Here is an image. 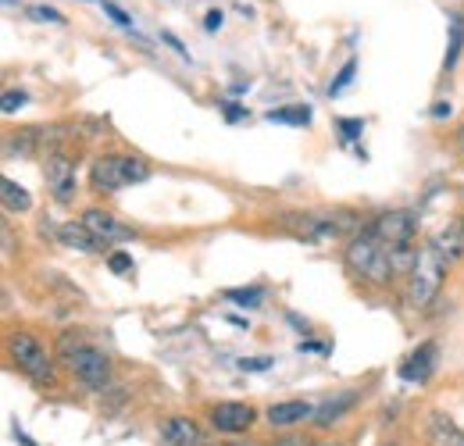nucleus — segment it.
Masks as SVG:
<instances>
[{"mask_svg": "<svg viewBox=\"0 0 464 446\" xmlns=\"http://www.w3.org/2000/svg\"><path fill=\"white\" fill-rule=\"evenodd\" d=\"M58 239H61V247H68V250H97V247H101L97 236H93L82 222L58 225Z\"/></svg>", "mask_w": 464, "mask_h": 446, "instance_id": "nucleus-15", "label": "nucleus"}, {"mask_svg": "<svg viewBox=\"0 0 464 446\" xmlns=\"http://www.w3.org/2000/svg\"><path fill=\"white\" fill-rule=\"evenodd\" d=\"M272 446H314L311 440H304V436H283V440H276Z\"/></svg>", "mask_w": 464, "mask_h": 446, "instance_id": "nucleus-29", "label": "nucleus"}, {"mask_svg": "<svg viewBox=\"0 0 464 446\" xmlns=\"http://www.w3.org/2000/svg\"><path fill=\"white\" fill-rule=\"evenodd\" d=\"M204 29H208V33L222 29V11H208V22H204Z\"/></svg>", "mask_w": 464, "mask_h": 446, "instance_id": "nucleus-30", "label": "nucleus"}, {"mask_svg": "<svg viewBox=\"0 0 464 446\" xmlns=\"http://www.w3.org/2000/svg\"><path fill=\"white\" fill-rule=\"evenodd\" d=\"M314 411H318V403H311V400H283V403H272L265 411V422L272 429H293V425L311 422Z\"/></svg>", "mask_w": 464, "mask_h": 446, "instance_id": "nucleus-10", "label": "nucleus"}, {"mask_svg": "<svg viewBox=\"0 0 464 446\" xmlns=\"http://www.w3.org/2000/svg\"><path fill=\"white\" fill-rule=\"evenodd\" d=\"M272 121H296V125H307L311 121V112L304 108V112H272L268 114Z\"/></svg>", "mask_w": 464, "mask_h": 446, "instance_id": "nucleus-22", "label": "nucleus"}, {"mask_svg": "<svg viewBox=\"0 0 464 446\" xmlns=\"http://www.w3.org/2000/svg\"><path fill=\"white\" fill-rule=\"evenodd\" d=\"M7 354L22 375H29L36 386H54V361L47 346L33 333H14L7 339Z\"/></svg>", "mask_w": 464, "mask_h": 446, "instance_id": "nucleus-5", "label": "nucleus"}, {"mask_svg": "<svg viewBox=\"0 0 464 446\" xmlns=\"http://www.w3.org/2000/svg\"><path fill=\"white\" fill-rule=\"evenodd\" d=\"M226 300H236L239 307H257L265 300V289L261 286H250V289H226Z\"/></svg>", "mask_w": 464, "mask_h": 446, "instance_id": "nucleus-19", "label": "nucleus"}, {"mask_svg": "<svg viewBox=\"0 0 464 446\" xmlns=\"http://www.w3.org/2000/svg\"><path fill=\"white\" fill-rule=\"evenodd\" d=\"M161 440H165V446H208L204 429L186 414H175L161 425Z\"/></svg>", "mask_w": 464, "mask_h": 446, "instance_id": "nucleus-11", "label": "nucleus"}, {"mask_svg": "<svg viewBox=\"0 0 464 446\" xmlns=\"http://www.w3.org/2000/svg\"><path fill=\"white\" fill-rule=\"evenodd\" d=\"M58 354L64 357L68 372H72L82 386H90V390H104V386L111 383V357H108L104 350L90 346V343L75 333V329L61 333Z\"/></svg>", "mask_w": 464, "mask_h": 446, "instance_id": "nucleus-2", "label": "nucleus"}, {"mask_svg": "<svg viewBox=\"0 0 464 446\" xmlns=\"http://www.w3.org/2000/svg\"><path fill=\"white\" fill-rule=\"evenodd\" d=\"M443 276H447V261H443V254L429 243V247H421L418 250V261H414V268H411V276H407V293L404 300L411 307H429L436 296H440V289H443Z\"/></svg>", "mask_w": 464, "mask_h": 446, "instance_id": "nucleus-3", "label": "nucleus"}, {"mask_svg": "<svg viewBox=\"0 0 464 446\" xmlns=\"http://www.w3.org/2000/svg\"><path fill=\"white\" fill-rule=\"evenodd\" d=\"M14 436H18V443H22V446H36L29 436H25V432H22V429H14Z\"/></svg>", "mask_w": 464, "mask_h": 446, "instance_id": "nucleus-32", "label": "nucleus"}, {"mask_svg": "<svg viewBox=\"0 0 464 446\" xmlns=\"http://www.w3.org/2000/svg\"><path fill=\"white\" fill-rule=\"evenodd\" d=\"M357 396H361L357 390H347V393H336V396H333V400H325V403H318V411H314L311 425H314V429H329L333 422H340L350 407L357 403Z\"/></svg>", "mask_w": 464, "mask_h": 446, "instance_id": "nucleus-14", "label": "nucleus"}, {"mask_svg": "<svg viewBox=\"0 0 464 446\" xmlns=\"http://www.w3.org/2000/svg\"><path fill=\"white\" fill-rule=\"evenodd\" d=\"M44 179H47V189L51 197L58 200L61 208H68L79 193V179H75V165L64 158V154H47L44 161Z\"/></svg>", "mask_w": 464, "mask_h": 446, "instance_id": "nucleus-6", "label": "nucleus"}, {"mask_svg": "<svg viewBox=\"0 0 464 446\" xmlns=\"http://www.w3.org/2000/svg\"><path fill=\"white\" fill-rule=\"evenodd\" d=\"M461 236H464V218H461Z\"/></svg>", "mask_w": 464, "mask_h": 446, "instance_id": "nucleus-35", "label": "nucleus"}, {"mask_svg": "<svg viewBox=\"0 0 464 446\" xmlns=\"http://www.w3.org/2000/svg\"><path fill=\"white\" fill-rule=\"evenodd\" d=\"M432 114H436V118H443V114H450V104H447V101H440V104L432 108Z\"/></svg>", "mask_w": 464, "mask_h": 446, "instance_id": "nucleus-31", "label": "nucleus"}, {"mask_svg": "<svg viewBox=\"0 0 464 446\" xmlns=\"http://www.w3.org/2000/svg\"><path fill=\"white\" fill-rule=\"evenodd\" d=\"M425 446H464V429H458V422L447 414H429Z\"/></svg>", "mask_w": 464, "mask_h": 446, "instance_id": "nucleus-13", "label": "nucleus"}, {"mask_svg": "<svg viewBox=\"0 0 464 446\" xmlns=\"http://www.w3.org/2000/svg\"><path fill=\"white\" fill-rule=\"evenodd\" d=\"M150 179V165L143 158H125V154H104L90 168V186L97 193H118L132 182Z\"/></svg>", "mask_w": 464, "mask_h": 446, "instance_id": "nucleus-4", "label": "nucleus"}, {"mask_svg": "<svg viewBox=\"0 0 464 446\" xmlns=\"http://www.w3.org/2000/svg\"><path fill=\"white\" fill-rule=\"evenodd\" d=\"M268 364H272L268 357H250V361H239V368H243V372H265Z\"/></svg>", "mask_w": 464, "mask_h": 446, "instance_id": "nucleus-27", "label": "nucleus"}, {"mask_svg": "<svg viewBox=\"0 0 464 446\" xmlns=\"http://www.w3.org/2000/svg\"><path fill=\"white\" fill-rule=\"evenodd\" d=\"M372 232H375L382 243H390V247L411 243L414 232H418V215H414V211H386V215L375 218Z\"/></svg>", "mask_w": 464, "mask_h": 446, "instance_id": "nucleus-8", "label": "nucleus"}, {"mask_svg": "<svg viewBox=\"0 0 464 446\" xmlns=\"http://www.w3.org/2000/svg\"><path fill=\"white\" fill-rule=\"evenodd\" d=\"M254 422H257V411H254L250 403L226 400V403H215V407H211V429H215V432L239 436V432H246Z\"/></svg>", "mask_w": 464, "mask_h": 446, "instance_id": "nucleus-7", "label": "nucleus"}, {"mask_svg": "<svg viewBox=\"0 0 464 446\" xmlns=\"http://www.w3.org/2000/svg\"><path fill=\"white\" fill-rule=\"evenodd\" d=\"M104 15H111L121 29H132V18H129V15H125L118 4H111V0H104Z\"/></svg>", "mask_w": 464, "mask_h": 446, "instance_id": "nucleus-25", "label": "nucleus"}, {"mask_svg": "<svg viewBox=\"0 0 464 446\" xmlns=\"http://www.w3.org/2000/svg\"><path fill=\"white\" fill-rule=\"evenodd\" d=\"M222 108H226V118H229V121H239V118H246V108H239V104H232V101H226Z\"/></svg>", "mask_w": 464, "mask_h": 446, "instance_id": "nucleus-28", "label": "nucleus"}, {"mask_svg": "<svg viewBox=\"0 0 464 446\" xmlns=\"http://www.w3.org/2000/svg\"><path fill=\"white\" fill-rule=\"evenodd\" d=\"M314 446H347V443H314Z\"/></svg>", "mask_w": 464, "mask_h": 446, "instance_id": "nucleus-34", "label": "nucleus"}, {"mask_svg": "<svg viewBox=\"0 0 464 446\" xmlns=\"http://www.w3.org/2000/svg\"><path fill=\"white\" fill-rule=\"evenodd\" d=\"M0 197H4V211H29L33 208V197L25 193V186H18L14 179H4L0 182Z\"/></svg>", "mask_w": 464, "mask_h": 446, "instance_id": "nucleus-17", "label": "nucleus"}, {"mask_svg": "<svg viewBox=\"0 0 464 446\" xmlns=\"http://www.w3.org/2000/svg\"><path fill=\"white\" fill-rule=\"evenodd\" d=\"M340 129H343V140H357V136L364 132V121H361V118H343Z\"/></svg>", "mask_w": 464, "mask_h": 446, "instance_id": "nucleus-26", "label": "nucleus"}, {"mask_svg": "<svg viewBox=\"0 0 464 446\" xmlns=\"http://www.w3.org/2000/svg\"><path fill=\"white\" fill-rule=\"evenodd\" d=\"M108 268H111L115 276H129V272H132V257H129L125 250H115V254L108 257Z\"/></svg>", "mask_w": 464, "mask_h": 446, "instance_id": "nucleus-21", "label": "nucleus"}, {"mask_svg": "<svg viewBox=\"0 0 464 446\" xmlns=\"http://www.w3.org/2000/svg\"><path fill=\"white\" fill-rule=\"evenodd\" d=\"M25 101H29V97H25L22 90H18V93H14V90H7V93H4V114H14L18 108H25Z\"/></svg>", "mask_w": 464, "mask_h": 446, "instance_id": "nucleus-23", "label": "nucleus"}, {"mask_svg": "<svg viewBox=\"0 0 464 446\" xmlns=\"http://www.w3.org/2000/svg\"><path fill=\"white\" fill-rule=\"evenodd\" d=\"M432 247L443 254V261L450 265V261H458L464 254V236H461V222L458 225H450V228H443L436 239H432Z\"/></svg>", "mask_w": 464, "mask_h": 446, "instance_id": "nucleus-16", "label": "nucleus"}, {"mask_svg": "<svg viewBox=\"0 0 464 446\" xmlns=\"http://www.w3.org/2000/svg\"><path fill=\"white\" fill-rule=\"evenodd\" d=\"M82 225L97 236V243H121V239H132L136 232L129 228L125 222H118L111 211H104V208H90V211H82Z\"/></svg>", "mask_w": 464, "mask_h": 446, "instance_id": "nucleus-9", "label": "nucleus"}, {"mask_svg": "<svg viewBox=\"0 0 464 446\" xmlns=\"http://www.w3.org/2000/svg\"><path fill=\"white\" fill-rule=\"evenodd\" d=\"M461 47H464V18L461 15H454V22H450V51H447V68H454V64H458Z\"/></svg>", "mask_w": 464, "mask_h": 446, "instance_id": "nucleus-18", "label": "nucleus"}, {"mask_svg": "<svg viewBox=\"0 0 464 446\" xmlns=\"http://www.w3.org/2000/svg\"><path fill=\"white\" fill-rule=\"evenodd\" d=\"M436 357H440V346L436 343H421L404 364H401V375H404L407 383H425L436 372Z\"/></svg>", "mask_w": 464, "mask_h": 446, "instance_id": "nucleus-12", "label": "nucleus"}, {"mask_svg": "<svg viewBox=\"0 0 464 446\" xmlns=\"http://www.w3.org/2000/svg\"><path fill=\"white\" fill-rule=\"evenodd\" d=\"M29 18H36V22H54V25H61V22H64V15H61V11H54V7H44V4H33V7H29Z\"/></svg>", "mask_w": 464, "mask_h": 446, "instance_id": "nucleus-20", "label": "nucleus"}, {"mask_svg": "<svg viewBox=\"0 0 464 446\" xmlns=\"http://www.w3.org/2000/svg\"><path fill=\"white\" fill-rule=\"evenodd\" d=\"M343 261H347L350 276H357V279H364V282L382 286V282L397 279V268H393V247L382 243L372 228L350 239L347 250H343Z\"/></svg>", "mask_w": 464, "mask_h": 446, "instance_id": "nucleus-1", "label": "nucleus"}, {"mask_svg": "<svg viewBox=\"0 0 464 446\" xmlns=\"http://www.w3.org/2000/svg\"><path fill=\"white\" fill-rule=\"evenodd\" d=\"M222 446H257V443H239V440H236V443H222Z\"/></svg>", "mask_w": 464, "mask_h": 446, "instance_id": "nucleus-33", "label": "nucleus"}, {"mask_svg": "<svg viewBox=\"0 0 464 446\" xmlns=\"http://www.w3.org/2000/svg\"><path fill=\"white\" fill-rule=\"evenodd\" d=\"M353 72H357V61H347V64H343V72H340V79L329 86V93H340V90H347L350 79H353Z\"/></svg>", "mask_w": 464, "mask_h": 446, "instance_id": "nucleus-24", "label": "nucleus"}]
</instances>
